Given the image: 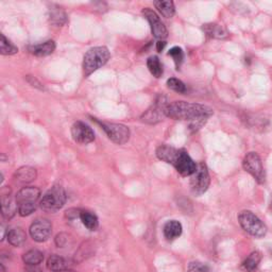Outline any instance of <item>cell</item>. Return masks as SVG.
I'll return each instance as SVG.
<instances>
[{
	"label": "cell",
	"instance_id": "obj_1",
	"mask_svg": "<svg viewBox=\"0 0 272 272\" xmlns=\"http://www.w3.org/2000/svg\"><path fill=\"white\" fill-rule=\"evenodd\" d=\"M166 117L175 120H188L192 122L206 121L208 117L213 115V110L210 107L199 104L190 103L185 101H174L168 103L165 108Z\"/></svg>",
	"mask_w": 272,
	"mask_h": 272
},
{
	"label": "cell",
	"instance_id": "obj_2",
	"mask_svg": "<svg viewBox=\"0 0 272 272\" xmlns=\"http://www.w3.org/2000/svg\"><path fill=\"white\" fill-rule=\"evenodd\" d=\"M111 58V53L104 46L93 47L88 50L83 58V74L84 77H90L93 72L98 70L100 67L105 65Z\"/></svg>",
	"mask_w": 272,
	"mask_h": 272
},
{
	"label": "cell",
	"instance_id": "obj_3",
	"mask_svg": "<svg viewBox=\"0 0 272 272\" xmlns=\"http://www.w3.org/2000/svg\"><path fill=\"white\" fill-rule=\"evenodd\" d=\"M39 197L40 190L37 187L29 186L20 189L15 197L18 214L23 217L31 215L36 209Z\"/></svg>",
	"mask_w": 272,
	"mask_h": 272
},
{
	"label": "cell",
	"instance_id": "obj_4",
	"mask_svg": "<svg viewBox=\"0 0 272 272\" xmlns=\"http://www.w3.org/2000/svg\"><path fill=\"white\" fill-rule=\"evenodd\" d=\"M66 202L65 189L61 185H53L43 196L39 201V206L45 212L54 213L64 206Z\"/></svg>",
	"mask_w": 272,
	"mask_h": 272
},
{
	"label": "cell",
	"instance_id": "obj_5",
	"mask_svg": "<svg viewBox=\"0 0 272 272\" xmlns=\"http://www.w3.org/2000/svg\"><path fill=\"white\" fill-rule=\"evenodd\" d=\"M238 221L248 234L256 238H262L267 233V227L265 226V223L251 210L240 212L238 215Z\"/></svg>",
	"mask_w": 272,
	"mask_h": 272
},
{
	"label": "cell",
	"instance_id": "obj_6",
	"mask_svg": "<svg viewBox=\"0 0 272 272\" xmlns=\"http://www.w3.org/2000/svg\"><path fill=\"white\" fill-rule=\"evenodd\" d=\"M100 125L101 129L105 132L107 137L110 138L113 142L117 145H125L130 138V130L125 125L121 124H110V122H102L97 120L96 118H93Z\"/></svg>",
	"mask_w": 272,
	"mask_h": 272
},
{
	"label": "cell",
	"instance_id": "obj_7",
	"mask_svg": "<svg viewBox=\"0 0 272 272\" xmlns=\"http://www.w3.org/2000/svg\"><path fill=\"white\" fill-rule=\"evenodd\" d=\"M210 183L206 165L200 163L197 165L196 171L190 175V189L196 196H201L206 192Z\"/></svg>",
	"mask_w": 272,
	"mask_h": 272
},
{
	"label": "cell",
	"instance_id": "obj_8",
	"mask_svg": "<svg viewBox=\"0 0 272 272\" xmlns=\"http://www.w3.org/2000/svg\"><path fill=\"white\" fill-rule=\"evenodd\" d=\"M242 167L247 172H249L253 176L257 183H260V184L265 183V180H266V173H265L260 155L256 152H249L244 156V159L242 161Z\"/></svg>",
	"mask_w": 272,
	"mask_h": 272
},
{
	"label": "cell",
	"instance_id": "obj_9",
	"mask_svg": "<svg viewBox=\"0 0 272 272\" xmlns=\"http://www.w3.org/2000/svg\"><path fill=\"white\" fill-rule=\"evenodd\" d=\"M167 104H168V101L166 97L159 96L153 102V104L141 115L140 117L141 121H144L149 125H155L158 124V122L162 121L163 118L166 116L165 108Z\"/></svg>",
	"mask_w": 272,
	"mask_h": 272
},
{
	"label": "cell",
	"instance_id": "obj_10",
	"mask_svg": "<svg viewBox=\"0 0 272 272\" xmlns=\"http://www.w3.org/2000/svg\"><path fill=\"white\" fill-rule=\"evenodd\" d=\"M142 14H144L146 19L148 20L149 25H150L151 32L155 38H158L159 40H164L165 38H167L168 31L166 29V27L164 23L161 20L160 16L156 14L153 10L145 8L142 10Z\"/></svg>",
	"mask_w": 272,
	"mask_h": 272
},
{
	"label": "cell",
	"instance_id": "obj_11",
	"mask_svg": "<svg viewBox=\"0 0 272 272\" xmlns=\"http://www.w3.org/2000/svg\"><path fill=\"white\" fill-rule=\"evenodd\" d=\"M52 234V224L48 219L39 218L34 221L30 227V235L33 240L44 242L48 240Z\"/></svg>",
	"mask_w": 272,
	"mask_h": 272
},
{
	"label": "cell",
	"instance_id": "obj_12",
	"mask_svg": "<svg viewBox=\"0 0 272 272\" xmlns=\"http://www.w3.org/2000/svg\"><path fill=\"white\" fill-rule=\"evenodd\" d=\"M71 136L74 141L81 145H87L95 139V133L92 130V128L85 125L82 121H77L72 125Z\"/></svg>",
	"mask_w": 272,
	"mask_h": 272
},
{
	"label": "cell",
	"instance_id": "obj_13",
	"mask_svg": "<svg viewBox=\"0 0 272 272\" xmlns=\"http://www.w3.org/2000/svg\"><path fill=\"white\" fill-rule=\"evenodd\" d=\"M173 166L175 167L176 171H178L183 176H189L192 175L197 169L196 163L190 158L188 153L185 150L180 149L178 156L174 162Z\"/></svg>",
	"mask_w": 272,
	"mask_h": 272
},
{
	"label": "cell",
	"instance_id": "obj_14",
	"mask_svg": "<svg viewBox=\"0 0 272 272\" xmlns=\"http://www.w3.org/2000/svg\"><path fill=\"white\" fill-rule=\"evenodd\" d=\"M18 212L16 200H13L11 195L3 194L1 197V214L5 219H11Z\"/></svg>",
	"mask_w": 272,
	"mask_h": 272
},
{
	"label": "cell",
	"instance_id": "obj_15",
	"mask_svg": "<svg viewBox=\"0 0 272 272\" xmlns=\"http://www.w3.org/2000/svg\"><path fill=\"white\" fill-rule=\"evenodd\" d=\"M36 169L31 166H24L18 168L14 173V179L16 182L27 184L36 179Z\"/></svg>",
	"mask_w": 272,
	"mask_h": 272
},
{
	"label": "cell",
	"instance_id": "obj_16",
	"mask_svg": "<svg viewBox=\"0 0 272 272\" xmlns=\"http://www.w3.org/2000/svg\"><path fill=\"white\" fill-rule=\"evenodd\" d=\"M178 153H179L178 149L167 145H162L156 149V156H158L161 161L166 162L168 164H171V165L174 164Z\"/></svg>",
	"mask_w": 272,
	"mask_h": 272
},
{
	"label": "cell",
	"instance_id": "obj_17",
	"mask_svg": "<svg viewBox=\"0 0 272 272\" xmlns=\"http://www.w3.org/2000/svg\"><path fill=\"white\" fill-rule=\"evenodd\" d=\"M29 50L32 54L36 57H47L56 50V43H54V40L49 39L47 40V42L31 46Z\"/></svg>",
	"mask_w": 272,
	"mask_h": 272
},
{
	"label": "cell",
	"instance_id": "obj_18",
	"mask_svg": "<svg viewBox=\"0 0 272 272\" xmlns=\"http://www.w3.org/2000/svg\"><path fill=\"white\" fill-rule=\"evenodd\" d=\"M163 231L167 240H174L182 234V224L176 220H170L166 222Z\"/></svg>",
	"mask_w": 272,
	"mask_h": 272
},
{
	"label": "cell",
	"instance_id": "obj_19",
	"mask_svg": "<svg viewBox=\"0 0 272 272\" xmlns=\"http://www.w3.org/2000/svg\"><path fill=\"white\" fill-rule=\"evenodd\" d=\"M69 262L65 260L64 257L53 254L51 255L48 261H47V267H48L49 270L52 272H57V271H62V270H67L69 269Z\"/></svg>",
	"mask_w": 272,
	"mask_h": 272
},
{
	"label": "cell",
	"instance_id": "obj_20",
	"mask_svg": "<svg viewBox=\"0 0 272 272\" xmlns=\"http://www.w3.org/2000/svg\"><path fill=\"white\" fill-rule=\"evenodd\" d=\"M49 20L52 25L61 27L67 23V15L62 8L58 5H51L49 9Z\"/></svg>",
	"mask_w": 272,
	"mask_h": 272
},
{
	"label": "cell",
	"instance_id": "obj_21",
	"mask_svg": "<svg viewBox=\"0 0 272 272\" xmlns=\"http://www.w3.org/2000/svg\"><path fill=\"white\" fill-rule=\"evenodd\" d=\"M27 240V234L22 228H14L8 232V241L14 247H22Z\"/></svg>",
	"mask_w": 272,
	"mask_h": 272
},
{
	"label": "cell",
	"instance_id": "obj_22",
	"mask_svg": "<svg viewBox=\"0 0 272 272\" xmlns=\"http://www.w3.org/2000/svg\"><path fill=\"white\" fill-rule=\"evenodd\" d=\"M203 31L206 33L207 36L213 38H226L228 36L227 30L217 24L203 25Z\"/></svg>",
	"mask_w": 272,
	"mask_h": 272
},
{
	"label": "cell",
	"instance_id": "obj_23",
	"mask_svg": "<svg viewBox=\"0 0 272 272\" xmlns=\"http://www.w3.org/2000/svg\"><path fill=\"white\" fill-rule=\"evenodd\" d=\"M153 4L164 17L171 18L174 15L175 9L172 1H169V0H158V1H154Z\"/></svg>",
	"mask_w": 272,
	"mask_h": 272
},
{
	"label": "cell",
	"instance_id": "obj_24",
	"mask_svg": "<svg viewBox=\"0 0 272 272\" xmlns=\"http://www.w3.org/2000/svg\"><path fill=\"white\" fill-rule=\"evenodd\" d=\"M261 260H262V254L258 252V251H254V252L251 253L246 260H244V262L241 265V268L244 271L254 272L257 269L258 265H260Z\"/></svg>",
	"mask_w": 272,
	"mask_h": 272
},
{
	"label": "cell",
	"instance_id": "obj_25",
	"mask_svg": "<svg viewBox=\"0 0 272 272\" xmlns=\"http://www.w3.org/2000/svg\"><path fill=\"white\" fill-rule=\"evenodd\" d=\"M80 219L84 224V227L90 231H96L99 227L98 217L94 213L88 212V210H82V212H81Z\"/></svg>",
	"mask_w": 272,
	"mask_h": 272
},
{
	"label": "cell",
	"instance_id": "obj_26",
	"mask_svg": "<svg viewBox=\"0 0 272 272\" xmlns=\"http://www.w3.org/2000/svg\"><path fill=\"white\" fill-rule=\"evenodd\" d=\"M44 260V255L38 250H30L26 252L23 256V261L26 265H33V266H38Z\"/></svg>",
	"mask_w": 272,
	"mask_h": 272
},
{
	"label": "cell",
	"instance_id": "obj_27",
	"mask_svg": "<svg viewBox=\"0 0 272 272\" xmlns=\"http://www.w3.org/2000/svg\"><path fill=\"white\" fill-rule=\"evenodd\" d=\"M147 66L149 71L155 78H161L163 74V66L160 59L156 56H152L147 60Z\"/></svg>",
	"mask_w": 272,
	"mask_h": 272
},
{
	"label": "cell",
	"instance_id": "obj_28",
	"mask_svg": "<svg viewBox=\"0 0 272 272\" xmlns=\"http://www.w3.org/2000/svg\"><path fill=\"white\" fill-rule=\"evenodd\" d=\"M0 37H1V39H0V53L2 56H12V54L18 52L17 47L13 45L3 34H1Z\"/></svg>",
	"mask_w": 272,
	"mask_h": 272
},
{
	"label": "cell",
	"instance_id": "obj_29",
	"mask_svg": "<svg viewBox=\"0 0 272 272\" xmlns=\"http://www.w3.org/2000/svg\"><path fill=\"white\" fill-rule=\"evenodd\" d=\"M168 56H170L173 59L175 66L179 69V67L181 66V64L183 62V60H184V52H183L182 48H180V47H173V48L169 50Z\"/></svg>",
	"mask_w": 272,
	"mask_h": 272
},
{
	"label": "cell",
	"instance_id": "obj_30",
	"mask_svg": "<svg viewBox=\"0 0 272 272\" xmlns=\"http://www.w3.org/2000/svg\"><path fill=\"white\" fill-rule=\"evenodd\" d=\"M167 86L176 93H185L186 86L181 80L176 78H170L167 80Z\"/></svg>",
	"mask_w": 272,
	"mask_h": 272
},
{
	"label": "cell",
	"instance_id": "obj_31",
	"mask_svg": "<svg viewBox=\"0 0 272 272\" xmlns=\"http://www.w3.org/2000/svg\"><path fill=\"white\" fill-rule=\"evenodd\" d=\"M187 272H209L208 267L199 262H193L189 264Z\"/></svg>",
	"mask_w": 272,
	"mask_h": 272
},
{
	"label": "cell",
	"instance_id": "obj_32",
	"mask_svg": "<svg viewBox=\"0 0 272 272\" xmlns=\"http://www.w3.org/2000/svg\"><path fill=\"white\" fill-rule=\"evenodd\" d=\"M81 212H82V210L77 209V208H70V209L67 210L65 216H66V218L72 220V219H76V218H80Z\"/></svg>",
	"mask_w": 272,
	"mask_h": 272
},
{
	"label": "cell",
	"instance_id": "obj_33",
	"mask_svg": "<svg viewBox=\"0 0 272 272\" xmlns=\"http://www.w3.org/2000/svg\"><path fill=\"white\" fill-rule=\"evenodd\" d=\"M26 79H27V81H28V83H29V84H31L32 86L38 88V90H42V91L44 90V86H43V84L40 83L39 81H38L35 77H32V76H27V77H26Z\"/></svg>",
	"mask_w": 272,
	"mask_h": 272
},
{
	"label": "cell",
	"instance_id": "obj_34",
	"mask_svg": "<svg viewBox=\"0 0 272 272\" xmlns=\"http://www.w3.org/2000/svg\"><path fill=\"white\" fill-rule=\"evenodd\" d=\"M25 272H43L38 266H33V265H26Z\"/></svg>",
	"mask_w": 272,
	"mask_h": 272
},
{
	"label": "cell",
	"instance_id": "obj_35",
	"mask_svg": "<svg viewBox=\"0 0 272 272\" xmlns=\"http://www.w3.org/2000/svg\"><path fill=\"white\" fill-rule=\"evenodd\" d=\"M165 46H166V42H164V40H159V42L156 43V50L159 52H162V50L165 48Z\"/></svg>",
	"mask_w": 272,
	"mask_h": 272
},
{
	"label": "cell",
	"instance_id": "obj_36",
	"mask_svg": "<svg viewBox=\"0 0 272 272\" xmlns=\"http://www.w3.org/2000/svg\"><path fill=\"white\" fill-rule=\"evenodd\" d=\"M4 231H5V229H4V227L3 226H1V232H2V235H1V240H3L4 239Z\"/></svg>",
	"mask_w": 272,
	"mask_h": 272
},
{
	"label": "cell",
	"instance_id": "obj_37",
	"mask_svg": "<svg viewBox=\"0 0 272 272\" xmlns=\"http://www.w3.org/2000/svg\"><path fill=\"white\" fill-rule=\"evenodd\" d=\"M57 272H74V271H72V270H70V269H67V270H62V271H57Z\"/></svg>",
	"mask_w": 272,
	"mask_h": 272
},
{
	"label": "cell",
	"instance_id": "obj_38",
	"mask_svg": "<svg viewBox=\"0 0 272 272\" xmlns=\"http://www.w3.org/2000/svg\"><path fill=\"white\" fill-rule=\"evenodd\" d=\"M0 269H1V272H5V269L3 267V265H0Z\"/></svg>",
	"mask_w": 272,
	"mask_h": 272
},
{
	"label": "cell",
	"instance_id": "obj_39",
	"mask_svg": "<svg viewBox=\"0 0 272 272\" xmlns=\"http://www.w3.org/2000/svg\"><path fill=\"white\" fill-rule=\"evenodd\" d=\"M271 207H272V203H271Z\"/></svg>",
	"mask_w": 272,
	"mask_h": 272
}]
</instances>
